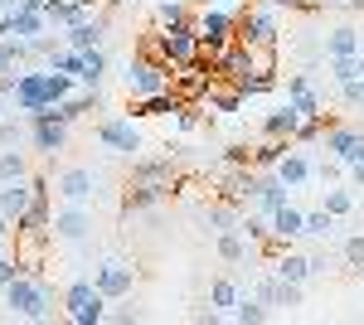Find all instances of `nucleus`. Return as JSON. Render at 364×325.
Listing matches in <instances>:
<instances>
[{"label":"nucleus","instance_id":"bb28decb","mask_svg":"<svg viewBox=\"0 0 364 325\" xmlns=\"http://www.w3.org/2000/svg\"><path fill=\"white\" fill-rule=\"evenodd\" d=\"M291 151V141L287 136H262L257 146H252V170H277V161Z\"/></svg>","mask_w":364,"mask_h":325},{"label":"nucleus","instance_id":"864d4df0","mask_svg":"<svg viewBox=\"0 0 364 325\" xmlns=\"http://www.w3.org/2000/svg\"><path fill=\"white\" fill-rule=\"evenodd\" d=\"M262 5H272V10H306V0H262Z\"/></svg>","mask_w":364,"mask_h":325},{"label":"nucleus","instance_id":"5fc2aeb1","mask_svg":"<svg viewBox=\"0 0 364 325\" xmlns=\"http://www.w3.org/2000/svg\"><path fill=\"white\" fill-rule=\"evenodd\" d=\"M209 5H224V10H243L248 0H209Z\"/></svg>","mask_w":364,"mask_h":325},{"label":"nucleus","instance_id":"9d476101","mask_svg":"<svg viewBox=\"0 0 364 325\" xmlns=\"http://www.w3.org/2000/svg\"><path fill=\"white\" fill-rule=\"evenodd\" d=\"M277 180L291 194L306 190V185H316V156H311V146H296V141H291V151L277 161Z\"/></svg>","mask_w":364,"mask_h":325},{"label":"nucleus","instance_id":"5701e85b","mask_svg":"<svg viewBox=\"0 0 364 325\" xmlns=\"http://www.w3.org/2000/svg\"><path fill=\"white\" fill-rule=\"evenodd\" d=\"M355 204H360V194H355L350 180H340V185H326V190H321V209L336 214V218H350V214H355Z\"/></svg>","mask_w":364,"mask_h":325},{"label":"nucleus","instance_id":"c756f323","mask_svg":"<svg viewBox=\"0 0 364 325\" xmlns=\"http://www.w3.org/2000/svg\"><path fill=\"white\" fill-rule=\"evenodd\" d=\"M214 247H219V257H224V262H243L252 243L243 238V228H224V233H214Z\"/></svg>","mask_w":364,"mask_h":325},{"label":"nucleus","instance_id":"4d7b16f0","mask_svg":"<svg viewBox=\"0 0 364 325\" xmlns=\"http://www.w3.org/2000/svg\"><path fill=\"white\" fill-rule=\"evenodd\" d=\"M10 228H15V223H10V218L0 214V243H5V233H10Z\"/></svg>","mask_w":364,"mask_h":325},{"label":"nucleus","instance_id":"2f4dec72","mask_svg":"<svg viewBox=\"0 0 364 325\" xmlns=\"http://www.w3.org/2000/svg\"><path fill=\"white\" fill-rule=\"evenodd\" d=\"M102 78H107V54H102V44H97V49H87V54H83L78 87H102Z\"/></svg>","mask_w":364,"mask_h":325},{"label":"nucleus","instance_id":"79ce46f5","mask_svg":"<svg viewBox=\"0 0 364 325\" xmlns=\"http://www.w3.org/2000/svg\"><path fill=\"white\" fill-rule=\"evenodd\" d=\"M20 141H29V122H25V117L0 122V146H20Z\"/></svg>","mask_w":364,"mask_h":325},{"label":"nucleus","instance_id":"412c9836","mask_svg":"<svg viewBox=\"0 0 364 325\" xmlns=\"http://www.w3.org/2000/svg\"><path fill=\"white\" fill-rule=\"evenodd\" d=\"M321 39H326V63H331V58H355L364 49V39H360L355 25H336V29H326Z\"/></svg>","mask_w":364,"mask_h":325},{"label":"nucleus","instance_id":"ddd939ff","mask_svg":"<svg viewBox=\"0 0 364 325\" xmlns=\"http://www.w3.org/2000/svg\"><path fill=\"white\" fill-rule=\"evenodd\" d=\"M97 141L107 146V151H117V156H136L141 151V132L132 117H102L97 122Z\"/></svg>","mask_w":364,"mask_h":325},{"label":"nucleus","instance_id":"603ef678","mask_svg":"<svg viewBox=\"0 0 364 325\" xmlns=\"http://www.w3.org/2000/svg\"><path fill=\"white\" fill-rule=\"evenodd\" d=\"M345 180H350V185H355V190H364V161L345 165Z\"/></svg>","mask_w":364,"mask_h":325},{"label":"nucleus","instance_id":"393cba45","mask_svg":"<svg viewBox=\"0 0 364 325\" xmlns=\"http://www.w3.org/2000/svg\"><path fill=\"white\" fill-rule=\"evenodd\" d=\"M296 127H301V112L291 107V102H282L277 112H267V117H262V136H287V141H291Z\"/></svg>","mask_w":364,"mask_h":325},{"label":"nucleus","instance_id":"6ab92c4d","mask_svg":"<svg viewBox=\"0 0 364 325\" xmlns=\"http://www.w3.org/2000/svg\"><path fill=\"white\" fill-rule=\"evenodd\" d=\"M243 73H248V44L233 39V44H224V49L214 54V78L219 82H238Z\"/></svg>","mask_w":364,"mask_h":325},{"label":"nucleus","instance_id":"c9c22d12","mask_svg":"<svg viewBox=\"0 0 364 325\" xmlns=\"http://www.w3.org/2000/svg\"><path fill=\"white\" fill-rule=\"evenodd\" d=\"M238 297H243V287H238L233 277H219V282L209 287V306H219V311H233Z\"/></svg>","mask_w":364,"mask_h":325},{"label":"nucleus","instance_id":"dca6fc26","mask_svg":"<svg viewBox=\"0 0 364 325\" xmlns=\"http://www.w3.org/2000/svg\"><path fill=\"white\" fill-rule=\"evenodd\" d=\"M166 199H170V180H132L122 209H127V214H146V209H156V204H166Z\"/></svg>","mask_w":364,"mask_h":325},{"label":"nucleus","instance_id":"7c9ffc66","mask_svg":"<svg viewBox=\"0 0 364 325\" xmlns=\"http://www.w3.org/2000/svg\"><path fill=\"white\" fill-rule=\"evenodd\" d=\"M25 63H29V44L15 39V34H5L0 39V73H20Z\"/></svg>","mask_w":364,"mask_h":325},{"label":"nucleus","instance_id":"a18cd8bd","mask_svg":"<svg viewBox=\"0 0 364 325\" xmlns=\"http://www.w3.org/2000/svg\"><path fill=\"white\" fill-rule=\"evenodd\" d=\"M336 87H340V102H345V107H364V78L336 82Z\"/></svg>","mask_w":364,"mask_h":325},{"label":"nucleus","instance_id":"8fccbe9b","mask_svg":"<svg viewBox=\"0 0 364 325\" xmlns=\"http://www.w3.org/2000/svg\"><path fill=\"white\" fill-rule=\"evenodd\" d=\"M282 306H287V311L301 306V287H296V282H282Z\"/></svg>","mask_w":364,"mask_h":325},{"label":"nucleus","instance_id":"bf43d9fd","mask_svg":"<svg viewBox=\"0 0 364 325\" xmlns=\"http://www.w3.org/2000/svg\"><path fill=\"white\" fill-rule=\"evenodd\" d=\"M360 78H364V49H360Z\"/></svg>","mask_w":364,"mask_h":325},{"label":"nucleus","instance_id":"0eeeda50","mask_svg":"<svg viewBox=\"0 0 364 325\" xmlns=\"http://www.w3.org/2000/svg\"><path fill=\"white\" fill-rule=\"evenodd\" d=\"M238 39H243V44H277L282 39V10L262 5V0L243 5V10H238Z\"/></svg>","mask_w":364,"mask_h":325},{"label":"nucleus","instance_id":"6e6d98bb","mask_svg":"<svg viewBox=\"0 0 364 325\" xmlns=\"http://www.w3.org/2000/svg\"><path fill=\"white\" fill-rule=\"evenodd\" d=\"M10 10H20V0H0V15H10Z\"/></svg>","mask_w":364,"mask_h":325},{"label":"nucleus","instance_id":"423d86ee","mask_svg":"<svg viewBox=\"0 0 364 325\" xmlns=\"http://www.w3.org/2000/svg\"><path fill=\"white\" fill-rule=\"evenodd\" d=\"M146 54H156L161 63H170V68H180V63H190V58H199L204 49H199L195 20H185V25H166V29H156V39H151V49H146Z\"/></svg>","mask_w":364,"mask_h":325},{"label":"nucleus","instance_id":"4c0bfd02","mask_svg":"<svg viewBox=\"0 0 364 325\" xmlns=\"http://www.w3.org/2000/svg\"><path fill=\"white\" fill-rule=\"evenodd\" d=\"M336 214H326V209H306V228H301V238H331L336 233Z\"/></svg>","mask_w":364,"mask_h":325},{"label":"nucleus","instance_id":"c85d7f7f","mask_svg":"<svg viewBox=\"0 0 364 325\" xmlns=\"http://www.w3.org/2000/svg\"><path fill=\"white\" fill-rule=\"evenodd\" d=\"M185 107V97L166 87V92H156V97H136V117H166V112H180Z\"/></svg>","mask_w":364,"mask_h":325},{"label":"nucleus","instance_id":"3c124183","mask_svg":"<svg viewBox=\"0 0 364 325\" xmlns=\"http://www.w3.org/2000/svg\"><path fill=\"white\" fill-rule=\"evenodd\" d=\"M195 122H199L195 107H180V112H175V127H180V132H195Z\"/></svg>","mask_w":364,"mask_h":325},{"label":"nucleus","instance_id":"37998d69","mask_svg":"<svg viewBox=\"0 0 364 325\" xmlns=\"http://www.w3.org/2000/svg\"><path fill=\"white\" fill-rule=\"evenodd\" d=\"M132 180H170V161H136Z\"/></svg>","mask_w":364,"mask_h":325},{"label":"nucleus","instance_id":"49530a36","mask_svg":"<svg viewBox=\"0 0 364 325\" xmlns=\"http://www.w3.org/2000/svg\"><path fill=\"white\" fill-rule=\"evenodd\" d=\"M345 262L355 272H364V233H350V238H345Z\"/></svg>","mask_w":364,"mask_h":325},{"label":"nucleus","instance_id":"4468645a","mask_svg":"<svg viewBox=\"0 0 364 325\" xmlns=\"http://www.w3.org/2000/svg\"><path fill=\"white\" fill-rule=\"evenodd\" d=\"M5 25H10V34L15 39H39L44 29H49V15H44V0H20V10H10L5 15Z\"/></svg>","mask_w":364,"mask_h":325},{"label":"nucleus","instance_id":"c03bdc74","mask_svg":"<svg viewBox=\"0 0 364 325\" xmlns=\"http://www.w3.org/2000/svg\"><path fill=\"white\" fill-rule=\"evenodd\" d=\"M331 78H336V82L360 78V54H355V58H331Z\"/></svg>","mask_w":364,"mask_h":325},{"label":"nucleus","instance_id":"2eb2a0df","mask_svg":"<svg viewBox=\"0 0 364 325\" xmlns=\"http://www.w3.org/2000/svg\"><path fill=\"white\" fill-rule=\"evenodd\" d=\"M29 204H34V175L29 180H0V214L10 223H20L29 214Z\"/></svg>","mask_w":364,"mask_h":325},{"label":"nucleus","instance_id":"f3484780","mask_svg":"<svg viewBox=\"0 0 364 325\" xmlns=\"http://www.w3.org/2000/svg\"><path fill=\"white\" fill-rule=\"evenodd\" d=\"M287 102L301 112V117H321V92H316L311 68H296V73L287 78Z\"/></svg>","mask_w":364,"mask_h":325},{"label":"nucleus","instance_id":"39448f33","mask_svg":"<svg viewBox=\"0 0 364 325\" xmlns=\"http://www.w3.org/2000/svg\"><path fill=\"white\" fill-rule=\"evenodd\" d=\"M195 34H199V49L204 54H219L224 44H233L238 39V10H224V5H199L195 15Z\"/></svg>","mask_w":364,"mask_h":325},{"label":"nucleus","instance_id":"72a5a7b5","mask_svg":"<svg viewBox=\"0 0 364 325\" xmlns=\"http://www.w3.org/2000/svg\"><path fill=\"white\" fill-rule=\"evenodd\" d=\"M272 87H277V73H243V78L233 82V92H238L243 102H248V97H267Z\"/></svg>","mask_w":364,"mask_h":325},{"label":"nucleus","instance_id":"a211bd4d","mask_svg":"<svg viewBox=\"0 0 364 325\" xmlns=\"http://www.w3.org/2000/svg\"><path fill=\"white\" fill-rule=\"evenodd\" d=\"M102 34H107V20H102V15H87V20H78V25L63 29V49L87 54V49H97V44H102Z\"/></svg>","mask_w":364,"mask_h":325},{"label":"nucleus","instance_id":"ea45409f","mask_svg":"<svg viewBox=\"0 0 364 325\" xmlns=\"http://www.w3.org/2000/svg\"><path fill=\"white\" fill-rule=\"evenodd\" d=\"M185 20H195L180 0H166V5H156V29H166V25H185Z\"/></svg>","mask_w":364,"mask_h":325},{"label":"nucleus","instance_id":"a19ab883","mask_svg":"<svg viewBox=\"0 0 364 325\" xmlns=\"http://www.w3.org/2000/svg\"><path fill=\"white\" fill-rule=\"evenodd\" d=\"M321 132H326V112H321V117H301V127H296V136H291V141H296V146H316V141H321Z\"/></svg>","mask_w":364,"mask_h":325},{"label":"nucleus","instance_id":"7ed1b4c3","mask_svg":"<svg viewBox=\"0 0 364 325\" xmlns=\"http://www.w3.org/2000/svg\"><path fill=\"white\" fill-rule=\"evenodd\" d=\"M58 306H63V321H73V325H102L112 301L92 287V277H78V282H68V287H63Z\"/></svg>","mask_w":364,"mask_h":325},{"label":"nucleus","instance_id":"e433bc0d","mask_svg":"<svg viewBox=\"0 0 364 325\" xmlns=\"http://www.w3.org/2000/svg\"><path fill=\"white\" fill-rule=\"evenodd\" d=\"M248 73H277V44H248Z\"/></svg>","mask_w":364,"mask_h":325},{"label":"nucleus","instance_id":"a878e982","mask_svg":"<svg viewBox=\"0 0 364 325\" xmlns=\"http://www.w3.org/2000/svg\"><path fill=\"white\" fill-rule=\"evenodd\" d=\"M267 316H272V306L257 297V292H243V297H238V306L228 311V321H238V325H262Z\"/></svg>","mask_w":364,"mask_h":325},{"label":"nucleus","instance_id":"9b49d317","mask_svg":"<svg viewBox=\"0 0 364 325\" xmlns=\"http://www.w3.org/2000/svg\"><path fill=\"white\" fill-rule=\"evenodd\" d=\"M316 146H321L326 156H336V161H345V165L364 161V132H360V127H326Z\"/></svg>","mask_w":364,"mask_h":325},{"label":"nucleus","instance_id":"b1692460","mask_svg":"<svg viewBox=\"0 0 364 325\" xmlns=\"http://www.w3.org/2000/svg\"><path fill=\"white\" fill-rule=\"evenodd\" d=\"M287 199H291V190L277 180V170H262V180H257V209L272 218L282 204H287Z\"/></svg>","mask_w":364,"mask_h":325},{"label":"nucleus","instance_id":"cd10ccee","mask_svg":"<svg viewBox=\"0 0 364 325\" xmlns=\"http://www.w3.org/2000/svg\"><path fill=\"white\" fill-rule=\"evenodd\" d=\"M272 272H277L282 282H296V287H306L311 277H316L311 272V257H301V252H282L277 262H272Z\"/></svg>","mask_w":364,"mask_h":325},{"label":"nucleus","instance_id":"473e14b6","mask_svg":"<svg viewBox=\"0 0 364 325\" xmlns=\"http://www.w3.org/2000/svg\"><path fill=\"white\" fill-rule=\"evenodd\" d=\"M0 180H29V156L20 146H0Z\"/></svg>","mask_w":364,"mask_h":325},{"label":"nucleus","instance_id":"1a4fd4ad","mask_svg":"<svg viewBox=\"0 0 364 325\" xmlns=\"http://www.w3.org/2000/svg\"><path fill=\"white\" fill-rule=\"evenodd\" d=\"M49 233L58 243H87L92 233V204H58L49 218Z\"/></svg>","mask_w":364,"mask_h":325},{"label":"nucleus","instance_id":"58836bf2","mask_svg":"<svg viewBox=\"0 0 364 325\" xmlns=\"http://www.w3.org/2000/svg\"><path fill=\"white\" fill-rule=\"evenodd\" d=\"M345 180V161H336V156H321L316 161V185L326 190V185H340Z\"/></svg>","mask_w":364,"mask_h":325},{"label":"nucleus","instance_id":"de8ad7c7","mask_svg":"<svg viewBox=\"0 0 364 325\" xmlns=\"http://www.w3.org/2000/svg\"><path fill=\"white\" fill-rule=\"evenodd\" d=\"M257 297L267 301V306H282V277H277V272H272V277H262V282H257Z\"/></svg>","mask_w":364,"mask_h":325},{"label":"nucleus","instance_id":"13d9d810","mask_svg":"<svg viewBox=\"0 0 364 325\" xmlns=\"http://www.w3.org/2000/svg\"><path fill=\"white\" fill-rule=\"evenodd\" d=\"M321 5H350V0H321Z\"/></svg>","mask_w":364,"mask_h":325},{"label":"nucleus","instance_id":"4be33fe9","mask_svg":"<svg viewBox=\"0 0 364 325\" xmlns=\"http://www.w3.org/2000/svg\"><path fill=\"white\" fill-rule=\"evenodd\" d=\"M301 228H306V209L287 199L277 214H272V238L277 243H291V238H301Z\"/></svg>","mask_w":364,"mask_h":325},{"label":"nucleus","instance_id":"f8f14e48","mask_svg":"<svg viewBox=\"0 0 364 325\" xmlns=\"http://www.w3.org/2000/svg\"><path fill=\"white\" fill-rule=\"evenodd\" d=\"M54 190H58L63 204H92V199H97V170H87V165H68V170L54 180Z\"/></svg>","mask_w":364,"mask_h":325},{"label":"nucleus","instance_id":"f704fd0d","mask_svg":"<svg viewBox=\"0 0 364 325\" xmlns=\"http://www.w3.org/2000/svg\"><path fill=\"white\" fill-rule=\"evenodd\" d=\"M238 209H233V204H209V209H204V228H209V233H224V228H238Z\"/></svg>","mask_w":364,"mask_h":325},{"label":"nucleus","instance_id":"f257e3e1","mask_svg":"<svg viewBox=\"0 0 364 325\" xmlns=\"http://www.w3.org/2000/svg\"><path fill=\"white\" fill-rule=\"evenodd\" d=\"M78 92V78L73 73H63V68H39V73H20L15 78V112L20 117H29V112H39V107H54V102H63V97H73Z\"/></svg>","mask_w":364,"mask_h":325},{"label":"nucleus","instance_id":"f03ea898","mask_svg":"<svg viewBox=\"0 0 364 325\" xmlns=\"http://www.w3.org/2000/svg\"><path fill=\"white\" fill-rule=\"evenodd\" d=\"M58 297H63V292H54L39 272H20V277L5 287V306H10V316H20V321H49Z\"/></svg>","mask_w":364,"mask_h":325},{"label":"nucleus","instance_id":"aec40b11","mask_svg":"<svg viewBox=\"0 0 364 325\" xmlns=\"http://www.w3.org/2000/svg\"><path fill=\"white\" fill-rule=\"evenodd\" d=\"M29 146L39 156H58L68 146V127L63 122H29Z\"/></svg>","mask_w":364,"mask_h":325},{"label":"nucleus","instance_id":"20e7f679","mask_svg":"<svg viewBox=\"0 0 364 325\" xmlns=\"http://www.w3.org/2000/svg\"><path fill=\"white\" fill-rule=\"evenodd\" d=\"M170 78H175V68L161 63L156 54H136L127 58V68H122V87H127V97H156V92H166Z\"/></svg>","mask_w":364,"mask_h":325},{"label":"nucleus","instance_id":"09e8293b","mask_svg":"<svg viewBox=\"0 0 364 325\" xmlns=\"http://www.w3.org/2000/svg\"><path fill=\"white\" fill-rule=\"evenodd\" d=\"M15 277H20V262H15V257H5V252H0V292H5V287H10V282H15Z\"/></svg>","mask_w":364,"mask_h":325},{"label":"nucleus","instance_id":"6e6552de","mask_svg":"<svg viewBox=\"0 0 364 325\" xmlns=\"http://www.w3.org/2000/svg\"><path fill=\"white\" fill-rule=\"evenodd\" d=\"M92 287H97L107 301H127L132 292H136V267L122 262V257H102V262L92 267Z\"/></svg>","mask_w":364,"mask_h":325}]
</instances>
